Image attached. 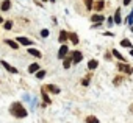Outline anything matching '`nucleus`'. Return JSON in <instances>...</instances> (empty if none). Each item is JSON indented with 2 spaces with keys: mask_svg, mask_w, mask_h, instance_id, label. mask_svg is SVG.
<instances>
[{
  "mask_svg": "<svg viewBox=\"0 0 133 123\" xmlns=\"http://www.w3.org/2000/svg\"><path fill=\"white\" fill-rule=\"evenodd\" d=\"M10 114H11L13 117H16V118H25V117L28 115L27 109L24 107V104H22L21 101L11 103V106H10Z\"/></svg>",
  "mask_w": 133,
  "mask_h": 123,
  "instance_id": "nucleus-1",
  "label": "nucleus"
},
{
  "mask_svg": "<svg viewBox=\"0 0 133 123\" xmlns=\"http://www.w3.org/2000/svg\"><path fill=\"white\" fill-rule=\"evenodd\" d=\"M71 59H72V64H78V63L83 61V53L78 51V50H75V51L71 53Z\"/></svg>",
  "mask_w": 133,
  "mask_h": 123,
  "instance_id": "nucleus-2",
  "label": "nucleus"
},
{
  "mask_svg": "<svg viewBox=\"0 0 133 123\" xmlns=\"http://www.w3.org/2000/svg\"><path fill=\"white\" fill-rule=\"evenodd\" d=\"M117 70L122 72V73H125V75H131V67L127 63H119L117 64Z\"/></svg>",
  "mask_w": 133,
  "mask_h": 123,
  "instance_id": "nucleus-3",
  "label": "nucleus"
},
{
  "mask_svg": "<svg viewBox=\"0 0 133 123\" xmlns=\"http://www.w3.org/2000/svg\"><path fill=\"white\" fill-rule=\"evenodd\" d=\"M68 53H69V47L66 44H61V47L58 50V59H64L66 56H68Z\"/></svg>",
  "mask_w": 133,
  "mask_h": 123,
  "instance_id": "nucleus-4",
  "label": "nucleus"
},
{
  "mask_svg": "<svg viewBox=\"0 0 133 123\" xmlns=\"http://www.w3.org/2000/svg\"><path fill=\"white\" fill-rule=\"evenodd\" d=\"M16 42H17L19 45H27V47H31V45H33V41L28 39V37H24V36H17V37H16Z\"/></svg>",
  "mask_w": 133,
  "mask_h": 123,
  "instance_id": "nucleus-5",
  "label": "nucleus"
},
{
  "mask_svg": "<svg viewBox=\"0 0 133 123\" xmlns=\"http://www.w3.org/2000/svg\"><path fill=\"white\" fill-rule=\"evenodd\" d=\"M44 87H45L47 92H50V94H53V95H58V94L61 92V89H59L56 84H45Z\"/></svg>",
  "mask_w": 133,
  "mask_h": 123,
  "instance_id": "nucleus-6",
  "label": "nucleus"
},
{
  "mask_svg": "<svg viewBox=\"0 0 133 123\" xmlns=\"http://www.w3.org/2000/svg\"><path fill=\"white\" fill-rule=\"evenodd\" d=\"M91 22H94L96 25H102V22H105V17L102 14H92L91 16Z\"/></svg>",
  "mask_w": 133,
  "mask_h": 123,
  "instance_id": "nucleus-7",
  "label": "nucleus"
},
{
  "mask_svg": "<svg viewBox=\"0 0 133 123\" xmlns=\"http://www.w3.org/2000/svg\"><path fill=\"white\" fill-rule=\"evenodd\" d=\"M0 64H2V66L6 69V72H10V73H19V72H17V69H16V67H13L11 64H8L6 61H0Z\"/></svg>",
  "mask_w": 133,
  "mask_h": 123,
  "instance_id": "nucleus-8",
  "label": "nucleus"
},
{
  "mask_svg": "<svg viewBox=\"0 0 133 123\" xmlns=\"http://www.w3.org/2000/svg\"><path fill=\"white\" fill-rule=\"evenodd\" d=\"M69 39V33L66 31V30H61L59 31V36H58V41H59V44H64L66 41Z\"/></svg>",
  "mask_w": 133,
  "mask_h": 123,
  "instance_id": "nucleus-9",
  "label": "nucleus"
},
{
  "mask_svg": "<svg viewBox=\"0 0 133 123\" xmlns=\"http://www.w3.org/2000/svg\"><path fill=\"white\" fill-rule=\"evenodd\" d=\"M113 20H114L116 25H121V24H122V16H121V10H119V8L114 11V17H113Z\"/></svg>",
  "mask_w": 133,
  "mask_h": 123,
  "instance_id": "nucleus-10",
  "label": "nucleus"
},
{
  "mask_svg": "<svg viewBox=\"0 0 133 123\" xmlns=\"http://www.w3.org/2000/svg\"><path fill=\"white\" fill-rule=\"evenodd\" d=\"M27 51H28V55H31V56H35V58H38V59L42 58V53H41L38 48H27Z\"/></svg>",
  "mask_w": 133,
  "mask_h": 123,
  "instance_id": "nucleus-11",
  "label": "nucleus"
},
{
  "mask_svg": "<svg viewBox=\"0 0 133 123\" xmlns=\"http://www.w3.org/2000/svg\"><path fill=\"white\" fill-rule=\"evenodd\" d=\"M41 95H42V100H44L45 104H50V103H52V101H50V97H49V94H47V90H45V87H41Z\"/></svg>",
  "mask_w": 133,
  "mask_h": 123,
  "instance_id": "nucleus-12",
  "label": "nucleus"
},
{
  "mask_svg": "<svg viewBox=\"0 0 133 123\" xmlns=\"http://www.w3.org/2000/svg\"><path fill=\"white\" fill-rule=\"evenodd\" d=\"M10 8H11V0H3L0 5V11H10Z\"/></svg>",
  "mask_w": 133,
  "mask_h": 123,
  "instance_id": "nucleus-13",
  "label": "nucleus"
},
{
  "mask_svg": "<svg viewBox=\"0 0 133 123\" xmlns=\"http://www.w3.org/2000/svg\"><path fill=\"white\" fill-rule=\"evenodd\" d=\"M97 67H99V61H97V59L88 61V70H96Z\"/></svg>",
  "mask_w": 133,
  "mask_h": 123,
  "instance_id": "nucleus-14",
  "label": "nucleus"
},
{
  "mask_svg": "<svg viewBox=\"0 0 133 123\" xmlns=\"http://www.w3.org/2000/svg\"><path fill=\"white\" fill-rule=\"evenodd\" d=\"M5 44H6V45H10L13 50H17V48H21V45H19L16 41H13V39H5Z\"/></svg>",
  "mask_w": 133,
  "mask_h": 123,
  "instance_id": "nucleus-15",
  "label": "nucleus"
},
{
  "mask_svg": "<svg viewBox=\"0 0 133 123\" xmlns=\"http://www.w3.org/2000/svg\"><path fill=\"white\" fill-rule=\"evenodd\" d=\"M38 70H41V67H39L38 63H33V64L28 66V73H36Z\"/></svg>",
  "mask_w": 133,
  "mask_h": 123,
  "instance_id": "nucleus-16",
  "label": "nucleus"
},
{
  "mask_svg": "<svg viewBox=\"0 0 133 123\" xmlns=\"http://www.w3.org/2000/svg\"><path fill=\"white\" fill-rule=\"evenodd\" d=\"M111 55H113V56H114L116 59H119L121 63H125V58H124V56H122V55H121V53H119V51H117L116 48H113V50H111Z\"/></svg>",
  "mask_w": 133,
  "mask_h": 123,
  "instance_id": "nucleus-17",
  "label": "nucleus"
},
{
  "mask_svg": "<svg viewBox=\"0 0 133 123\" xmlns=\"http://www.w3.org/2000/svg\"><path fill=\"white\" fill-rule=\"evenodd\" d=\"M71 64H72L71 56H66V58L63 59V67H64V69H69V67H71Z\"/></svg>",
  "mask_w": 133,
  "mask_h": 123,
  "instance_id": "nucleus-18",
  "label": "nucleus"
},
{
  "mask_svg": "<svg viewBox=\"0 0 133 123\" xmlns=\"http://www.w3.org/2000/svg\"><path fill=\"white\" fill-rule=\"evenodd\" d=\"M85 121H86V123H100V120H99L96 115H88V117L85 118Z\"/></svg>",
  "mask_w": 133,
  "mask_h": 123,
  "instance_id": "nucleus-19",
  "label": "nucleus"
},
{
  "mask_svg": "<svg viewBox=\"0 0 133 123\" xmlns=\"http://www.w3.org/2000/svg\"><path fill=\"white\" fill-rule=\"evenodd\" d=\"M69 39H71V41H72V44H75V45H77V44H78V41H80L77 33H69Z\"/></svg>",
  "mask_w": 133,
  "mask_h": 123,
  "instance_id": "nucleus-20",
  "label": "nucleus"
},
{
  "mask_svg": "<svg viewBox=\"0 0 133 123\" xmlns=\"http://www.w3.org/2000/svg\"><path fill=\"white\" fill-rule=\"evenodd\" d=\"M121 45H122V47H125V48H130V50L133 48V44H131L128 39H122V41H121Z\"/></svg>",
  "mask_w": 133,
  "mask_h": 123,
  "instance_id": "nucleus-21",
  "label": "nucleus"
},
{
  "mask_svg": "<svg viewBox=\"0 0 133 123\" xmlns=\"http://www.w3.org/2000/svg\"><path fill=\"white\" fill-rule=\"evenodd\" d=\"M105 6V2H103V0H100V2H97L96 3V6H94V10L96 11H102V8Z\"/></svg>",
  "mask_w": 133,
  "mask_h": 123,
  "instance_id": "nucleus-22",
  "label": "nucleus"
},
{
  "mask_svg": "<svg viewBox=\"0 0 133 123\" xmlns=\"http://www.w3.org/2000/svg\"><path fill=\"white\" fill-rule=\"evenodd\" d=\"M89 80H91V75H86L83 80H82V86H85V87H88L89 86Z\"/></svg>",
  "mask_w": 133,
  "mask_h": 123,
  "instance_id": "nucleus-23",
  "label": "nucleus"
},
{
  "mask_svg": "<svg viewBox=\"0 0 133 123\" xmlns=\"http://www.w3.org/2000/svg\"><path fill=\"white\" fill-rule=\"evenodd\" d=\"M45 73H47L45 70H38V72H36L35 75H36V78H38V80H42V78L45 76Z\"/></svg>",
  "mask_w": 133,
  "mask_h": 123,
  "instance_id": "nucleus-24",
  "label": "nucleus"
},
{
  "mask_svg": "<svg viewBox=\"0 0 133 123\" xmlns=\"http://www.w3.org/2000/svg\"><path fill=\"white\" fill-rule=\"evenodd\" d=\"M3 24H5V25H3L5 30H11V28H13V20H5Z\"/></svg>",
  "mask_w": 133,
  "mask_h": 123,
  "instance_id": "nucleus-25",
  "label": "nucleus"
},
{
  "mask_svg": "<svg viewBox=\"0 0 133 123\" xmlns=\"http://www.w3.org/2000/svg\"><path fill=\"white\" fill-rule=\"evenodd\" d=\"M122 81H124V78H122V76H116V78L113 80V84H114V86H119Z\"/></svg>",
  "mask_w": 133,
  "mask_h": 123,
  "instance_id": "nucleus-26",
  "label": "nucleus"
},
{
  "mask_svg": "<svg viewBox=\"0 0 133 123\" xmlns=\"http://www.w3.org/2000/svg\"><path fill=\"white\" fill-rule=\"evenodd\" d=\"M49 34H50V31L47 30V28H44V30H41V37H49Z\"/></svg>",
  "mask_w": 133,
  "mask_h": 123,
  "instance_id": "nucleus-27",
  "label": "nucleus"
},
{
  "mask_svg": "<svg viewBox=\"0 0 133 123\" xmlns=\"http://www.w3.org/2000/svg\"><path fill=\"white\" fill-rule=\"evenodd\" d=\"M85 5H86L88 11H91L92 10V0H85Z\"/></svg>",
  "mask_w": 133,
  "mask_h": 123,
  "instance_id": "nucleus-28",
  "label": "nucleus"
},
{
  "mask_svg": "<svg viewBox=\"0 0 133 123\" xmlns=\"http://www.w3.org/2000/svg\"><path fill=\"white\" fill-rule=\"evenodd\" d=\"M113 24H114L113 17H108V19H107V25H108V27H113Z\"/></svg>",
  "mask_w": 133,
  "mask_h": 123,
  "instance_id": "nucleus-29",
  "label": "nucleus"
},
{
  "mask_svg": "<svg viewBox=\"0 0 133 123\" xmlns=\"http://www.w3.org/2000/svg\"><path fill=\"white\" fill-rule=\"evenodd\" d=\"M127 22H128V24H130V25H131V24H133V11H131V13H130V16H128V17H127Z\"/></svg>",
  "mask_w": 133,
  "mask_h": 123,
  "instance_id": "nucleus-30",
  "label": "nucleus"
},
{
  "mask_svg": "<svg viewBox=\"0 0 133 123\" xmlns=\"http://www.w3.org/2000/svg\"><path fill=\"white\" fill-rule=\"evenodd\" d=\"M122 3L127 6V5H130V3H131V0H122Z\"/></svg>",
  "mask_w": 133,
  "mask_h": 123,
  "instance_id": "nucleus-31",
  "label": "nucleus"
},
{
  "mask_svg": "<svg viewBox=\"0 0 133 123\" xmlns=\"http://www.w3.org/2000/svg\"><path fill=\"white\" fill-rule=\"evenodd\" d=\"M103 36H108V37H111V36H114L113 33H110V31H107V33H103Z\"/></svg>",
  "mask_w": 133,
  "mask_h": 123,
  "instance_id": "nucleus-32",
  "label": "nucleus"
},
{
  "mask_svg": "<svg viewBox=\"0 0 133 123\" xmlns=\"http://www.w3.org/2000/svg\"><path fill=\"white\" fill-rule=\"evenodd\" d=\"M105 59L110 61V59H111V53H107V55H105Z\"/></svg>",
  "mask_w": 133,
  "mask_h": 123,
  "instance_id": "nucleus-33",
  "label": "nucleus"
},
{
  "mask_svg": "<svg viewBox=\"0 0 133 123\" xmlns=\"http://www.w3.org/2000/svg\"><path fill=\"white\" fill-rule=\"evenodd\" d=\"M128 111H130V112H131V114H133V103H131V104H130V107H128Z\"/></svg>",
  "mask_w": 133,
  "mask_h": 123,
  "instance_id": "nucleus-34",
  "label": "nucleus"
},
{
  "mask_svg": "<svg viewBox=\"0 0 133 123\" xmlns=\"http://www.w3.org/2000/svg\"><path fill=\"white\" fill-rule=\"evenodd\" d=\"M3 22H5V20H3V17H2V16H0V24H3Z\"/></svg>",
  "mask_w": 133,
  "mask_h": 123,
  "instance_id": "nucleus-35",
  "label": "nucleus"
},
{
  "mask_svg": "<svg viewBox=\"0 0 133 123\" xmlns=\"http://www.w3.org/2000/svg\"><path fill=\"white\" fill-rule=\"evenodd\" d=\"M44 2H52V3H55V0H44Z\"/></svg>",
  "mask_w": 133,
  "mask_h": 123,
  "instance_id": "nucleus-36",
  "label": "nucleus"
},
{
  "mask_svg": "<svg viewBox=\"0 0 133 123\" xmlns=\"http://www.w3.org/2000/svg\"><path fill=\"white\" fill-rule=\"evenodd\" d=\"M130 55H131V56H133V48H131V50H130Z\"/></svg>",
  "mask_w": 133,
  "mask_h": 123,
  "instance_id": "nucleus-37",
  "label": "nucleus"
},
{
  "mask_svg": "<svg viewBox=\"0 0 133 123\" xmlns=\"http://www.w3.org/2000/svg\"><path fill=\"white\" fill-rule=\"evenodd\" d=\"M131 73H133V67H131Z\"/></svg>",
  "mask_w": 133,
  "mask_h": 123,
  "instance_id": "nucleus-38",
  "label": "nucleus"
}]
</instances>
